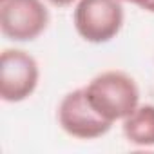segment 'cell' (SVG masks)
I'll return each instance as SVG.
<instances>
[{
  "label": "cell",
  "mask_w": 154,
  "mask_h": 154,
  "mask_svg": "<svg viewBox=\"0 0 154 154\" xmlns=\"http://www.w3.org/2000/svg\"><path fill=\"white\" fill-rule=\"evenodd\" d=\"M91 107L105 120H125L140 105V89L123 71L100 72L84 87Z\"/></svg>",
  "instance_id": "6da1fadb"
},
{
  "label": "cell",
  "mask_w": 154,
  "mask_h": 154,
  "mask_svg": "<svg viewBox=\"0 0 154 154\" xmlns=\"http://www.w3.org/2000/svg\"><path fill=\"white\" fill-rule=\"evenodd\" d=\"M72 22L76 33L85 42H111L123 26L122 0H78Z\"/></svg>",
  "instance_id": "7a4b0ae2"
},
{
  "label": "cell",
  "mask_w": 154,
  "mask_h": 154,
  "mask_svg": "<svg viewBox=\"0 0 154 154\" xmlns=\"http://www.w3.org/2000/svg\"><path fill=\"white\" fill-rule=\"evenodd\" d=\"M40 80L36 60L22 49H4L0 56V98L8 103L27 100Z\"/></svg>",
  "instance_id": "3957f363"
},
{
  "label": "cell",
  "mask_w": 154,
  "mask_h": 154,
  "mask_svg": "<svg viewBox=\"0 0 154 154\" xmlns=\"http://www.w3.org/2000/svg\"><path fill=\"white\" fill-rule=\"evenodd\" d=\"M49 24V11L42 0H0V29L13 42L38 38Z\"/></svg>",
  "instance_id": "277c9868"
},
{
  "label": "cell",
  "mask_w": 154,
  "mask_h": 154,
  "mask_svg": "<svg viewBox=\"0 0 154 154\" xmlns=\"http://www.w3.org/2000/svg\"><path fill=\"white\" fill-rule=\"evenodd\" d=\"M58 123L72 138L94 140L107 134L112 122L102 118L87 102L85 89H74L67 93L58 105Z\"/></svg>",
  "instance_id": "5b68a950"
},
{
  "label": "cell",
  "mask_w": 154,
  "mask_h": 154,
  "mask_svg": "<svg viewBox=\"0 0 154 154\" xmlns=\"http://www.w3.org/2000/svg\"><path fill=\"white\" fill-rule=\"evenodd\" d=\"M123 136L136 147H154V105H138L123 120Z\"/></svg>",
  "instance_id": "8992f818"
},
{
  "label": "cell",
  "mask_w": 154,
  "mask_h": 154,
  "mask_svg": "<svg viewBox=\"0 0 154 154\" xmlns=\"http://www.w3.org/2000/svg\"><path fill=\"white\" fill-rule=\"evenodd\" d=\"M122 2H129V4L138 6V8L143 9V11L154 13V0H122Z\"/></svg>",
  "instance_id": "52a82bcc"
},
{
  "label": "cell",
  "mask_w": 154,
  "mask_h": 154,
  "mask_svg": "<svg viewBox=\"0 0 154 154\" xmlns=\"http://www.w3.org/2000/svg\"><path fill=\"white\" fill-rule=\"evenodd\" d=\"M47 2L53 6H58V8H65V6H71L72 2H78V0H47Z\"/></svg>",
  "instance_id": "ba28073f"
}]
</instances>
